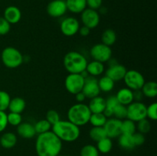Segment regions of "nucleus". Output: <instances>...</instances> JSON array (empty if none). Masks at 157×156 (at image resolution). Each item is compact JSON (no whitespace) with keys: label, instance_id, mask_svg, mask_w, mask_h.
Listing matches in <instances>:
<instances>
[{"label":"nucleus","instance_id":"1","mask_svg":"<svg viewBox=\"0 0 157 156\" xmlns=\"http://www.w3.org/2000/svg\"><path fill=\"white\" fill-rule=\"evenodd\" d=\"M62 146V142L52 130L38 134L35 140V148L38 156H58Z\"/></svg>","mask_w":157,"mask_h":156},{"label":"nucleus","instance_id":"2","mask_svg":"<svg viewBox=\"0 0 157 156\" xmlns=\"http://www.w3.org/2000/svg\"><path fill=\"white\" fill-rule=\"evenodd\" d=\"M52 131L62 142H74L81 136L80 127L68 120H59L52 125Z\"/></svg>","mask_w":157,"mask_h":156},{"label":"nucleus","instance_id":"3","mask_svg":"<svg viewBox=\"0 0 157 156\" xmlns=\"http://www.w3.org/2000/svg\"><path fill=\"white\" fill-rule=\"evenodd\" d=\"M87 62L86 57L76 50L67 52L63 59V65L68 73H81L85 70Z\"/></svg>","mask_w":157,"mask_h":156},{"label":"nucleus","instance_id":"4","mask_svg":"<svg viewBox=\"0 0 157 156\" xmlns=\"http://www.w3.org/2000/svg\"><path fill=\"white\" fill-rule=\"evenodd\" d=\"M90 112L87 104L84 102H77L68 109L67 113V120L78 126H84L89 123Z\"/></svg>","mask_w":157,"mask_h":156},{"label":"nucleus","instance_id":"5","mask_svg":"<svg viewBox=\"0 0 157 156\" xmlns=\"http://www.w3.org/2000/svg\"><path fill=\"white\" fill-rule=\"evenodd\" d=\"M1 61L7 68L15 69L24 63V55L16 47L9 46L5 47L2 51Z\"/></svg>","mask_w":157,"mask_h":156},{"label":"nucleus","instance_id":"6","mask_svg":"<svg viewBox=\"0 0 157 156\" xmlns=\"http://www.w3.org/2000/svg\"><path fill=\"white\" fill-rule=\"evenodd\" d=\"M123 80L125 84L126 87L133 91L141 90L146 82L144 75L136 70H127Z\"/></svg>","mask_w":157,"mask_h":156},{"label":"nucleus","instance_id":"7","mask_svg":"<svg viewBox=\"0 0 157 156\" xmlns=\"http://www.w3.org/2000/svg\"><path fill=\"white\" fill-rule=\"evenodd\" d=\"M147 106L144 102L133 101L127 106V118L137 122L147 118Z\"/></svg>","mask_w":157,"mask_h":156},{"label":"nucleus","instance_id":"8","mask_svg":"<svg viewBox=\"0 0 157 156\" xmlns=\"http://www.w3.org/2000/svg\"><path fill=\"white\" fill-rule=\"evenodd\" d=\"M84 80L81 73H68L64 80V87L69 93L75 95L82 91Z\"/></svg>","mask_w":157,"mask_h":156},{"label":"nucleus","instance_id":"9","mask_svg":"<svg viewBox=\"0 0 157 156\" xmlns=\"http://www.w3.org/2000/svg\"><path fill=\"white\" fill-rule=\"evenodd\" d=\"M112 54L111 47L103 43L94 44L90 50V55L92 59L103 64L107 63L112 58Z\"/></svg>","mask_w":157,"mask_h":156},{"label":"nucleus","instance_id":"10","mask_svg":"<svg viewBox=\"0 0 157 156\" xmlns=\"http://www.w3.org/2000/svg\"><path fill=\"white\" fill-rule=\"evenodd\" d=\"M81 24L78 18L68 16L63 18L60 23V30L66 37H73L78 33Z\"/></svg>","mask_w":157,"mask_h":156},{"label":"nucleus","instance_id":"11","mask_svg":"<svg viewBox=\"0 0 157 156\" xmlns=\"http://www.w3.org/2000/svg\"><path fill=\"white\" fill-rule=\"evenodd\" d=\"M81 21L83 25L91 29L98 27L101 21V15L98 10L86 8L81 13Z\"/></svg>","mask_w":157,"mask_h":156},{"label":"nucleus","instance_id":"12","mask_svg":"<svg viewBox=\"0 0 157 156\" xmlns=\"http://www.w3.org/2000/svg\"><path fill=\"white\" fill-rule=\"evenodd\" d=\"M46 11L49 16L58 18L64 16L67 12L65 0H52L48 4Z\"/></svg>","mask_w":157,"mask_h":156},{"label":"nucleus","instance_id":"13","mask_svg":"<svg viewBox=\"0 0 157 156\" xmlns=\"http://www.w3.org/2000/svg\"><path fill=\"white\" fill-rule=\"evenodd\" d=\"M82 92L87 99H92L95 96H99L101 93L99 86H98V80L96 77L89 76L85 78Z\"/></svg>","mask_w":157,"mask_h":156},{"label":"nucleus","instance_id":"14","mask_svg":"<svg viewBox=\"0 0 157 156\" xmlns=\"http://www.w3.org/2000/svg\"><path fill=\"white\" fill-rule=\"evenodd\" d=\"M121 121L114 117L108 118L104 125L107 137L110 139H117L121 134Z\"/></svg>","mask_w":157,"mask_h":156},{"label":"nucleus","instance_id":"15","mask_svg":"<svg viewBox=\"0 0 157 156\" xmlns=\"http://www.w3.org/2000/svg\"><path fill=\"white\" fill-rule=\"evenodd\" d=\"M127 70L125 66L117 63L113 65L108 66L107 70L104 71V73L106 76L113 80L114 82H118V81L123 80Z\"/></svg>","mask_w":157,"mask_h":156},{"label":"nucleus","instance_id":"16","mask_svg":"<svg viewBox=\"0 0 157 156\" xmlns=\"http://www.w3.org/2000/svg\"><path fill=\"white\" fill-rule=\"evenodd\" d=\"M3 18L10 24H17L21 18V12L17 6H9L4 10Z\"/></svg>","mask_w":157,"mask_h":156},{"label":"nucleus","instance_id":"17","mask_svg":"<svg viewBox=\"0 0 157 156\" xmlns=\"http://www.w3.org/2000/svg\"><path fill=\"white\" fill-rule=\"evenodd\" d=\"M17 134L21 138L25 139H33L36 136L35 128H34L33 124L30 122H21V124L16 127Z\"/></svg>","mask_w":157,"mask_h":156},{"label":"nucleus","instance_id":"18","mask_svg":"<svg viewBox=\"0 0 157 156\" xmlns=\"http://www.w3.org/2000/svg\"><path fill=\"white\" fill-rule=\"evenodd\" d=\"M115 96H116L119 103L126 106H127L129 104L134 101L133 100V90L127 88V87H123V88L120 89L117 92Z\"/></svg>","mask_w":157,"mask_h":156},{"label":"nucleus","instance_id":"19","mask_svg":"<svg viewBox=\"0 0 157 156\" xmlns=\"http://www.w3.org/2000/svg\"><path fill=\"white\" fill-rule=\"evenodd\" d=\"M105 66L103 63L99 62L97 61H91L90 62H87V67L85 70L87 72L89 76L97 77L104 74L105 71Z\"/></svg>","mask_w":157,"mask_h":156},{"label":"nucleus","instance_id":"20","mask_svg":"<svg viewBox=\"0 0 157 156\" xmlns=\"http://www.w3.org/2000/svg\"><path fill=\"white\" fill-rule=\"evenodd\" d=\"M87 106L91 113H103L106 107V99L99 95L90 99Z\"/></svg>","mask_w":157,"mask_h":156},{"label":"nucleus","instance_id":"21","mask_svg":"<svg viewBox=\"0 0 157 156\" xmlns=\"http://www.w3.org/2000/svg\"><path fill=\"white\" fill-rule=\"evenodd\" d=\"M18 142V138L15 133L12 132H4L0 137V145L3 148L10 149L16 145Z\"/></svg>","mask_w":157,"mask_h":156},{"label":"nucleus","instance_id":"22","mask_svg":"<svg viewBox=\"0 0 157 156\" xmlns=\"http://www.w3.org/2000/svg\"><path fill=\"white\" fill-rule=\"evenodd\" d=\"M67 11L73 14H81L87 8L86 0H65Z\"/></svg>","mask_w":157,"mask_h":156},{"label":"nucleus","instance_id":"23","mask_svg":"<svg viewBox=\"0 0 157 156\" xmlns=\"http://www.w3.org/2000/svg\"><path fill=\"white\" fill-rule=\"evenodd\" d=\"M25 107L26 102L25 99L21 97H19V96H16V97L11 98L8 110L11 113H16L21 114V113H23L25 110Z\"/></svg>","mask_w":157,"mask_h":156},{"label":"nucleus","instance_id":"24","mask_svg":"<svg viewBox=\"0 0 157 156\" xmlns=\"http://www.w3.org/2000/svg\"><path fill=\"white\" fill-rule=\"evenodd\" d=\"M144 96L149 98V99H153L156 98L157 96V84L155 81H148L145 82L144 86L141 88Z\"/></svg>","mask_w":157,"mask_h":156},{"label":"nucleus","instance_id":"25","mask_svg":"<svg viewBox=\"0 0 157 156\" xmlns=\"http://www.w3.org/2000/svg\"><path fill=\"white\" fill-rule=\"evenodd\" d=\"M117 139L118 145L123 149L130 151V150H133L136 147L132 135L121 134V136L117 138Z\"/></svg>","mask_w":157,"mask_h":156},{"label":"nucleus","instance_id":"26","mask_svg":"<svg viewBox=\"0 0 157 156\" xmlns=\"http://www.w3.org/2000/svg\"><path fill=\"white\" fill-rule=\"evenodd\" d=\"M98 86L101 92L110 93L114 88L115 82L107 76L104 75L98 80Z\"/></svg>","mask_w":157,"mask_h":156},{"label":"nucleus","instance_id":"27","mask_svg":"<svg viewBox=\"0 0 157 156\" xmlns=\"http://www.w3.org/2000/svg\"><path fill=\"white\" fill-rule=\"evenodd\" d=\"M117 38L116 32L113 29H105L101 35V43L110 47L116 43Z\"/></svg>","mask_w":157,"mask_h":156},{"label":"nucleus","instance_id":"28","mask_svg":"<svg viewBox=\"0 0 157 156\" xmlns=\"http://www.w3.org/2000/svg\"><path fill=\"white\" fill-rule=\"evenodd\" d=\"M96 147L99 153L107 154V153L110 152L113 148V141L110 138L105 137L97 142Z\"/></svg>","mask_w":157,"mask_h":156},{"label":"nucleus","instance_id":"29","mask_svg":"<svg viewBox=\"0 0 157 156\" xmlns=\"http://www.w3.org/2000/svg\"><path fill=\"white\" fill-rule=\"evenodd\" d=\"M106 99V107L104 111V114L105 115L106 117L108 118L113 117V112L114 107L117 105L118 102L115 95H111L109 97H107Z\"/></svg>","mask_w":157,"mask_h":156},{"label":"nucleus","instance_id":"30","mask_svg":"<svg viewBox=\"0 0 157 156\" xmlns=\"http://www.w3.org/2000/svg\"><path fill=\"white\" fill-rule=\"evenodd\" d=\"M136 132V122L127 119V118L121 121V134L133 135Z\"/></svg>","mask_w":157,"mask_h":156},{"label":"nucleus","instance_id":"31","mask_svg":"<svg viewBox=\"0 0 157 156\" xmlns=\"http://www.w3.org/2000/svg\"><path fill=\"white\" fill-rule=\"evenodd\" d=\"M107 120V118L106 117L104 113H91L89 123L92 126L104 127Z\"/></svg>","mask_w":157,"mask_h":156},{"label":"nucleus","instance_id":"32","mask_svg":"<svg viewBox=\"0 0 157 156\" xmlns=\"http://www.w3.org/2000/svg\"><path fill=\"white\" fill-rule=\"evenodd\" d=\"M89 137L92 141L98 142L101 139L107 137V135H106L104 127L92 126V128L89 131Z\"/></svg>","mask_w":157,"mask_h":156},{"label":"nucleus","instance_id":"33","mask_svg":"<svg viewBox=\"0 0 157 156\" xmlns=\"http://www.w3.org/2000/svg\"><path fill=\"white\" fill-rule=\"evenodd\" d=\"M52 125L45 119H40V120L37 121L34 124V128H35V132H36L37 135L51 131L52 130Z\"/></svg>","mask_w":157,"mask_h":156},{"label":"nucleus","instance_id":"34","mask_svg":"<svg viewBox=\"0 0 157 156\" xmlns=\"http://www.w3.org/2000/svg\"><path fill=\"white\" fill-rule=\"evenodd\" d=\"M136 132L142 133L144 135H146L150 132L152 128L151 122H150V121L147 118H145V119L136 122Z\"/></svg>","mask_w":157,"mask_h":156},{"label":"nucleus","instance_id":"35","mask_svg":"<svg viewBox=\"0 0 157 156\" xmlns=\"http://www.w3.org/2000/svg\"><path fill=\"white\" fill-rule=\"evenodd\" d=\"M80 156H100V153L96 145L87 144L81 148Z\"/></svg>","mask_w":157,"mask_h":156},{"label":"nucleus","instance_id":"36","mask_svg":"<svg viewBox=\"0 0 157 156\" xmlns=\"http://www.w3.org/2000/svg\"><path fill=\"white\" fill-rule=\"evenodd\" d=\"M127 106L121 103H118L113 109V117L120 119V120H123L127 118Z\"/></svg>","mask_w":157,"mask_h":156},{"label":"nucleus","instance_id":"37","mask_svg":"<svg viewBox=\"0 0 157 156\" xmlns=\"http://www.w3.org/2000/svg\"><path fill=\"white\" fill-rule=\"evenodd\" d=\"M11 96L8 92L0 90V111H6L9 108Z\"/></svg>","mask_w":157,"mask_h":156},{"label":"nucleus","instance_id":"38","mask_svg":"<svg viewBox=\"0 0 157 156\" xmlns=\"http://www.w3.org/2000/svg\"><path fill=\"white\" fill-rule=\"evenodd\" d=\"M7 119L9 125L17 127L22 122V116L20 113L9 112V113L7 114Z\"/></svg>","mask_w":157,"mask_h":156},{"label":"nucleus","instance_id":"39","mask_svg":"<svg viewBox=\"0 0 157 156\" xmlns=\"http://www.w3.org/2000/svg\"><path fill=\"white\" fill-rule=\"evenodd\" d=\"M45 119L51 124L52 125H55V123L61 120V116L60 114L55 110H50L47 112L45 116Z\"/></svg>","mask_w":157,"mask_h":156},{"label":"nucleus","instance_id":"40","mask_svg":"<svg viewBox=\"0 0 157 156\" xmlns=\"http://www.w3.org/2000/svg\"><path fill=\"white\" fill-rule=\"evenodd\" d=\"M147 118L149 120L156 121L157 119V103L152 102L147 106Z\"/></svg>","mask_w":157,"mask_h":156},{"label":"nucleus","instance_id":"41","mask_svg":"<svg viewBox=\"0 0 157 156\" xmlns=\"http://www.w3.org/2000/svg\"><path fill=\"white\" fill-rule=\"evenodd\" d=\"M11 24L5 19L4 18L0 16V35L3 36L10 32Z\"/></svg>","mask_w":157,"mask_h":156},{"label":"nucleus","instance_id":"42","mask_svg":"<svg viewBox=\"0 0 157 156\" xmlns=\"http://www.w3.org/2000/svg\"><path fill=\"white\" fill-rule=\"evenodd\" d=\"M132 136H133V142H134L135 146H141V145H144L146 141L145 135L138 132H136Z\"/></svg>","mask_w":157,"mask_h":156},{"label":"nucleus","instance_id":"43","mask_svg":"<svg viewBox=\"0 0 157 156\" xmlns=\"http://www.w3.org/2000/svg\"><path fill=\"white\" fill-rule=\"evenodd\" d=\"M7 113L6 111H0V133L3 132L8 126Z\"/></svg>","mask_w":157,"mask_h":156},{"label":"nucleus","instance_id":"44","mask_svg":"<svg viewBox=\"0 0 157 156\" xmlns=\"http://www.w3.org/2000/svg\"><path fill=\"white\" fill-rule=\"evenodd\" d=\"M87 2V8L98 10L102 6L103 0H86Z\"/></svg>","mask_w":157,"mask_h":156},{"label":"nucleus","instance_id":"45","mask_svg":"<svg viewBox=\"0 0 157 156\" xmlns=\"http://www.w3.org/2000/svg\"><path fill=\"white\" fill-rule=\"evenodd\" d=\"M78 33H79V35H81V36L87 37L89 35H90V29L84 25L81 26L79 28V31H78Z\"/></svg>","mask_w":157,"mask_h":156},{"label":"nucleus","instance_id":"46","mask_svg":"<svg viewBox=\"0 0 157 156\" xmlns=\"http://www.w3.org/2000/svg\"><path fill=\"white\" fill-rule=\"evenodd\" d=\"M133 92V100L134 101H139V102H141L142 99H144V94H143L141 90H134Z\"/></svg>","mask_w":157,"mask_h":156},{"label":"nucleus","instance_id":"47","mask_svg":"<svg viewBox=\"0 0 157 156\" xmlns=\"http://www.w3.org/2000/svg\"><path fill=\"white\" fill-rule=\"evenodd\" d=\"M75 97L77 102H84L85 101V99H87L82 92H80V93H78L77 94H75Z\"/></svg>","mask_w":157,"mask_h":156},{"label":"nucleus","instance_id":"48","mask_svg":"<svg viewBox=\"0 0 157 156\" xmlns=\"http://www.w3.org/2000/svg\"><path fill=\"white\" fill-rule=\"evenodd\" d=\"M98 10H99V14H102V15H105V14H107V8L106 7H104V6H101V8H100L99 9H98Z\"/></svg>","mask_w":157,"mask_h":156},{"label":"nucleus","instance_id":"49","mask_svg":"<svg viewBox=\"0 0 157 156\" xmlns=\"http://www.w3.org/2000/svg\"><path fill=\"white\" fill-rule=\"evenodd\" d=\"M58 156H67V155H60V154H59V155H58Z\"/></svg>","mask_w":157,"mask_h":156}]
</instances>
